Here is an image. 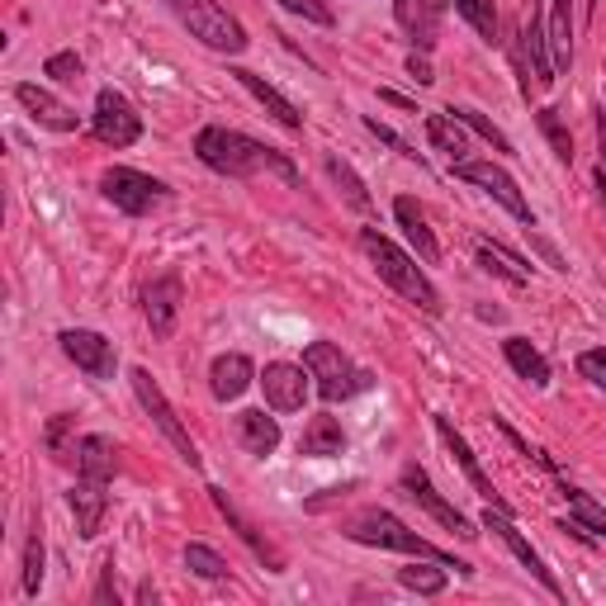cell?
<instances>
[{
  "label": "cell",
  "mask_w": 606,
  "mask_h": 606,
  "mask_svg": "<svg viewBox=\"0 0 606 606\" xmlns=\"http://www.w3.org/2000/svg\"><path fill=\"white\" fill-rule=\"evenodd\" d=\"M380 100H388V105H398V109H412V105H408V100H403L398 91H380Z\"/></svg>",
  "instance_id": "7dc6e473"
},
{
  "label": "cell",
  "mask_w": 606,
  "mask_h": 606,
  "mask_svg": "<svg viewBox=\"0 0 606 606\" xmlns=\"http://www.w3.org/2000/svg\"><path fill=\"white\" fill-rule=\"evenodd\" d=\"M308 380H313V374L303 370V365H290V360H276V365H266V374H261L266 408L270 412H299L303 398H308Z\"/></svg>",
  "instance_id": "5bb4252c"
},
{
  "label": "cell",
  "mask_w": 606,
  "mask_h": 606,
  "mask_svg": "<svg viewBox=\"0 0 606 606\" xmlns=\"http://www.w3.org/2000/svg\"><path fill=\"white\" fill-rule=\"evenodd\" d=\"M483 526H488V531H498V536H502V545H508V550H512V555H516V559H522V564L531 569V579H536V583L545 587V593L564 602V587H559V579H555L550 569H545V559H540L536 550H531V540H526L522 531L512 526V516H508V512H502V508H493V502H488V512H483Z\"/></svg>",
  "instance_id": "4fadbf2b"
},
{
  "label": "cell",
  "mask_w": 606,
  "mask_h": 606,
  "mask_svg": "<svg viewBox=\"0 0 606 606\" xmlns=\"http://www.w3.org/2000/svg\"><path fill=\"white\" fill-rule=\"evenodd\" d=\"M323 166H327V176L346 190V199H351V209H360V213H370V209H374V199H370V190H365V180H360L356 171L346 166L337 152H327V156H323Z\"/></svg>",
  "instance_id": "1f68e13d"
},
{
  "label": "cell",
  "mask_w": 606,
  "mask_h": 606,
  "mask_svg": "<svg viewBox=\"0 0 606 606\" xmlns=\"http://www.w3.org/2000/svg\"><path fill=\"white\" fill-rule=\"evenodd\" d=\"M57 341H62V351H67L71 365L85 370L91 380H114L119 351H114V341H109V337H100V331H91V327H67Z\"/></svg>",
  "instance_id": "8fae6325"
},
{
  "label": "cell",
  "mask_w": 606,
  "mask_h": 606,
  "mask_svg": "<svg viewBox=\"0 0 606 606\" xmlns=\"http://www.w3.org/2000/svg\"><path fill=\"white\" fill-rule=\"evenodd\" d=\"M128 384H133V394H138V403H142V412L156 422V431L176 445V455L185 459L190 469H199V451H195V441H190V431L180 427V417H176V408L166 403V394H162V384L152 380V370H142V365H133V374H128Z\"/></svg>",
  "instance_id": "52a82bcc"
},
{
  "label": "cell",
  "mask_w": 606,
  "mask_h": 606,
  "mask_svg": "<svg viewBox=\"0 0 606 606\" xmlns=\"http://www.w3.org/2000/svg\"><path fill=\"white\" fill-rule=\"evenodd\" d=\"M550 57L555 71L573 67V0H550Z\"/></svg>",
  "instance_id": "f1b7e54d"
},
{
  "label": "cell",
  "mask_w": 606,
  "mask_h": 606,
  "mask_svg": "<svg viewBox=\"0 0 606 606\" xmlns=\"http://www.w3.org/2000/svg\"><path fill=\"white\" fill-rule=\"evenodd\" d=\"M398 483H403V493H408L412 502H422V508H427L431 516H436V522H441L445 531H455L459 540H474V536H479V531H474V522H469V516L459 512L455 502H445V498L436 493V483L427 479V469H422V465H403Z\"/></svg>",
  "instance_id": "9c48e42d"
},
{
  "label": "cell",
  "mask_w": 606,
  "mask_h": 606,
  "mask_svg": "<svg viewBox=\"0 0 606 606\" xmlns=\"http://www.w3.org/2000/svg\"><path fill=\"white\" fill-rule=\"evenodd\" d=\"M360 252L370 256V266L380 270V280H384L394 294H403L408 303H417V308L431 313V317L441 313V294H436V284L427 280V270L417 266L403 247H394V242H388L384 233H374V228H365V233H360Z\"/></svg>",
  "instance_id": "3957f363"
},
{
  "label": "cell",
  "mask_w": 606,
  "mask_h": 606,
  "mask_svg": "<svg viewBox=\"0 0 606 606\" xmlns=\"http://www.w3.org/2000/svg\"><path fill=\"white\" fill-rule=\"evenodd\" d=\"M365 128H370V133L380 138V142H388V148H394L398 156H408V162H422V152H412L408 142H403V138H398V133H394V128H388V124H380V119H365Z\"/></svg>",
  "instance_id": "b9f144b4"
},
{
  "label": "cell",
  "mask_w": 606,
  "mask_h": 606,
  "mask_svg": "<svg viewBox=\"0 0 606 606\" xmlns=\"http://www.w3.org/2000/svg\"><path fill=\"white\" fill-rule=\"evenodd\" d=\"M95 602H119V593H114V564H105V573H100V587H95Z\"/></svg>",
  "instance_id": "f6af8a7d"
},
{
  "label": "cell",
  "mask_w": 606,
  "mask_h": 606,
  "mask_svg": "<svg viewBox=\"0 0 606 606\" xmlns=\"http://www.w3.org/2000/svg\"><path fill=\"white\" fill-rule=\"evenodd\" d=\"M303 370L317 380V398H323V403H346V398L365 394V388L374 384V374L356 370L351 356H346L341 346H331V341H313L308 351H303Z\"/></svg>",
  "instance_id": "5b68a950"
},
{
  "label": "cell",
  "mask_w": 606,
  "mask_h": 606,
  "mask_svg": "<svg viewBox=\"0 0 606 606\" xmlns=\"http://www.w3.org/2000/svg\"><path fill=\"white\" fill-rule=\"evenodd\" d=\"M185 569L199 573V579H228L223 555L209 550V545H185Z\"/></svg>",
  "instance_id": "74e56055"
},
{
  "label": "cell",
  "mask_w": 606,
  "mask_h": 606,
  "mask_svg": "<svg viewBox=\"0 0 606 606\" xmlns=\"http://www.w3.org/2000/svg\"><path fill=\"white\" fill-rule=\"evenodd\" d=\"M195 156L205 162L209 171L219 176H233V180H252V176H276L284 185H299V166L290 162L284 152L266 148L237 128H223V124H209L195 133Z\"/></svg>",
  "instance_id": "6da1fadb"
},
{
  "label": "cell",
  "mask_w": 606,
  "mask_h": 606,
  "mask_svg": "<svg viewBox=\"0 0 606 606\" xmlns=\"http://www.w3.org/2000/svg\"><path fill=\"white\" fill-rule=\"evenodd\" d=\"M166 10L176 14V20L190 28V38H199L205 48L213 53H228V57H237V53H247V28H242L233 14H228L219 0H166Z\"/></svg>",
  "instance_id": "277c9868"
},
{
  "label": "cell",
  "mask_w": 606,
  "mask_h": 606,
  "mask_svg": "<svg viewBox=\"0 0 606 606\" xmlns=\"http://www.w3.org/2000/svg\"><path fill=\"white\" fill-rule=\"evenodd\" d=\"M290 14H299V20H308V24H331V5H323V0H280Z\"/></svg>",
  "instance_id": "ab89813d"
},
{
  "label": "cell",
  "mask_w": 606,
  "mask_h": 606,
  "mask_svg": "<svg viewBox=\"0 0 606 606\" xmlns=\"http://www.w3.org/2000/svg\"><path fill=\"white\" fill-rule=\"evenodd\" d=\"M180 303H185V284L180 276H162L142 290V313H148V327L152 337H171L176 331V317H180Z\"/></svg>",
  "instance_id": "2e32d148"
},
{
  "label": "cell",
  "mask_w": 606,
  "mask_h": 606,
  "mask_svg": "<svg viewBox=\"0 0 606 606\" xmlns=\"http://www.w3.org/2000/svg\"><path fill=\"white\" fill-rule=\"evenodd\" d=\"M522 53H531V67H536V85H555V57H550V34L540 24V10L531 5L526 14V28H522Z\"/></svg>",
  "instance_id": "4316f807"
},
{
  "label": "cell",
  "mask_w": 606,
  "mask_h": 606,
  "mask_svg": "<svg viewBox=\"0 0 606 606\" xmlns=\"http://www.w3.org/2000/svg\"><path fill=\"white\" fill-rule=\"evenodd\" d=\"M445 114H451V119H459V124H465L469 133H479V138H483V142H488V148H493V152L512 156V142H508V133H502V128H498L493 119H483L479 109H469V105H451Z\"/></svg>",
  "instance_id": "4dcf8cb0"
},
{
  "label": "cell",
  "mask_w": 606,
  "mask_h": 606,
  "mask_svg": "<svg viewBox=\"0 0 606 606\" xmlns=\"http://www.w3.org/2000/svg\"><path fill=\"white\" fill-rule=\"evenodd\" d=\"M91 128L95 138L105 142V148H133V142L142 138V114L128 105V95L119 91H100L95 95V114H91Z\"/></svg>",
  "instance_id": "ba28073f"
},
{
  "label": "cell",
  "mask_w": 606,
  "mask_h": 606,
  "mask_svg": "<svg viewBox=\"0 0 606 606\" xmlns=\"http://www.w3.org/2000/svg\"><path fill=\"white\" fill-rule=\"evenodd\" d=\"M398 583L408 587V593H417V597H436V593H445V564L431 569V564H417V559H412L408 569H398Z\"/></svg>",
  "instance_id": "d6a6232c"
},
{
  "label": "cell",
  "mask_w": 606,
  "mask_h": 606,
  "mask_svg": "<svg viewBox=\"0 0 606 606\" xmlns=\"http://www.w3.org/2000/svg\"><path fill=\"white\" fill-rule=\"evenodd\" d=\"M252 380H256V365L242 351H233V356H219L209 365V394L219 398V403H233V398H242L252 388Z\"/></svg>",
  "instance_id": "44dd1931"
},
{
  "label": "cell",
  "mask_w": 606,
  "mask_h": 606,
  "mask_svg": "<svg viewBox=\"0 0 606 606\" xmlns=\"http://www.w3.org/2000/svg\"><path fill=\"white\" fill-rule=\"evenodd\" d=\"M14 100L28 109V119L34 124H43V128H53V133H77L81 128V114L71 109V105H62L53 91H43V85H34V81H20L14 85Z\"/></svg>",
  "instance_id": "9a60e30c"
},
{
  "label": "cell",
  "mask_w": 606,
  "mask_h": 606,
  "mask_svg": "<svg viewBox=\"0 0 606 606\" xmlns=\"http://www.w3.org/2000/svg\"><path fill=\"white\" fill-rule=\"evenodd\" d=\"M341 451H346V431H341V422H337L331 412L313 417V422L303 427L299 455H308V459H331V455H341Z\"/></svg>",
  "instance_id": "d4e9b609"
},
{
  "label": "cell",
  "mask_w": 606,
  "mask_h": 606,
  "mask_svg": "<svg viewBox=\"0 0 606 606\" xmlns=\"http://www.w3.org/2000/svg\"><path fill=\"white\" fill-rule=\"evenodd\" d=\"M579 374H583V380H593L597 388H606V346H597V351H583V356H579Z\"/></svg>",
  "instance_id": "60d3db41"
},
{
  "label": "cell",
  "mask_w": 606,
  "mask_h": 606,
  "mask_svg": "<svg viewBox=\"0 0 606 606\" xmlns=\"http://www.w3.org/2000/svg\"><path fill=\"white\" fill-rule=\"evenodd\" d=\"M451 10V0H394V20L412 38L417 53H431L441 43V20Z\"/></svg>",
  "instance_id": "7c38bea8"
},
{
  "label": "cell",
  "mask_w": 606,
  "mask_h": 606,
  "mask_svg": "<svg viewBox=\"0 0 606 606\" xmlns=\"http://www.w3.org/2000/svg\"><path fill=\"white\" fill-rule=\"evenodd\" d=\"M341 536H346V540H356V545H374V550H398V555H412V559H431V564L455 569L459 579H474V564L455 559L451 550H441V545L422 540L412 526H403L398 516H394V512H384V508H365V512H356L351 522L341 526Z\"/></svg>",
  "instance_id": "7a4b0ae2"
},
{
  "label": "cell",
  "mask_w": 606,
  "mask_h": 606,
  "mask_svg": "<svg viewBox=\"0 0 606 606\" xmlns=\"http://www.w3.org/2000/svg\"><path fill=\"white\" fill-rule=\"evenodd\" d=\"M71 455H77V474H85V479H114V469H119V445H114L109 436H81L77 445H71Z\"/></svg>",
  "instance_id": "cb8c5ba5"
},
{
  "label": "cell",
  "mask_w": 606,
  "mask_h": 606,
  "mask_svg": "<svg viewBox=\"0 0 606 606\" xmlns=\"http://www.w3.org/2000/svg\"><path fill=\"white\" fill-rule=\"evenodd\" d=\"M237 441L247 455H270L280 445V422L266 417V408H247L237 412Z\"/></svg>",
  "instance_id": "484cf974"
},
{
  "label": "cell",
  "mask_w": 606,
  "mask_h": 606,
  "mask_svg": "<svg viewBox=\"0 0 606 606\" xmlns=\"http://www.w3.org/2000/svg\"><path fill=\"white\" fill-rule=\"evenodd\" d=\"M209 498H213V508H219V512L228 516V526L237 531V540L247 545V550H252L256 559H261V564H266L270 573H284V555H280V550H276V545H270L266 536H261V526H256L252 516H242V508H237V502L223 493V488H209Z\"/></svg>",
  "instance_id": "e0dca14e"
},
{
  "label": "cell",
  "mask_w": 606,
  "mask_h": 606,
  "mask_svg": "<svg viewBox=\"0 0 606 606\" xmlns=\"http://www.w3.org/2000/svg\"><path fill=\"white\" fill-rule=\"evenodd\" d=\"M408 71H412V77H417V81H422V85H431V81H436V71H431V62H427V53H412V57H408Z\"/></svg>",
  "instance_id": "ee69618b"
},
{
  "label": "cell",
  "mask_w": 606,
  "mask_h": 606,
  "mask_svg": "<svg viewBox=\"0 0 606 606\" xmlns=\"http://www.w3.org/2000/svg\"><path fill=\"white\" fill-rule=\"evenodd\" d=\"M564 498H569V508H573V516H579V522L587 526V531H597V540H606V512L597 508L593 498L583 493V488H569L564 483Z\"/></svg>",
  "instance_id": "8d00e7d4"
},
{
  "label": "cell",
  "mask_w": 606,
  "mask_h": 606,
  "mask_svg": "<svg viewBox=\"0 0 606 606\" xmlns=\"http://www.w3.org/2000/svg\"><path fill=\"white\" fill-rule=\"evenodd\" d=\"M502 356H508V365L522 374V380L536 384V388L550 384V360H545L526 337H508V341H502Z\"/></svg>",
  "instance_id": "f546056e"
},
{
  "label": "cell",
  "mask_w": 606,
  "mask_h": 606,
  "mask_svg": "<svg viewBox=\"0 0 606 606\" xmlns=\"http://www.w3.org/2000/svg\"><path fill=\"white\" fill-rule=\"evenodd\" d=\"M43 77H53V81H62V85H77L85 77V62L77 53H53L48 62H43Z\"/></svg>",
  "instance_id": "f35d334b"
},
{
  "label": "cell",
  "mask_w": 606,
  "mask_h": 606,
  "mask_svg": "<svg viewBox=\"0 0 606 606\" xmlns=\"http://www.w3.org/2000/svg\"><path fill=\"white\" fill-rule=\"evenodd\" d=\"M455 10L465 14L474 28H479L483 43H498V10H493V0H455Z\"/></svg>",
  "instance_id": "e575fe53"
},
{
  "label": "cell",
  "mask_w": 606,
  "mask_h": 606,
  "mask_svg": "<svg viewBox=\"0 0 606 606\" xmlns=\"http://www.w3.org/2000/svg\"><path fill=\"white\" fill-rule=\"evenodd\" d=\"M536 124H540V133L550 138L559 162H573V133L564 128V119H559V109H536Z\"/></svg>",
  "instance_id": "836d02e7"
},
{
  "label": "cell",
  "mask_w": 606,
  "mask_h": 606,
  "mask_svg": "<svg viewBox=\"0 0 606 606\" xmlns=\"http://www.w3.org/2000/svg\"><path fill=\"white\" fill-rule=\"evenodd\" d=\"M474 256H479V270H483V276H498V280L516 284V290H522V284H531V266H526L516 252L502 247V242L479 237V242H474Z\"/></svg>",
  "instance_id": "603a6c76"
},
{
  "label": "cell",
  "mask_w": 606,
  "mask_h": 606,
  "mask_svg": "<svg viewBox=\"0 0 606 606\" xmlns=\"http://www.w3.org/2000/svg\"><path fill=\"white\" fill-rule=\"evenodd\" d=\"M71 516H77V536L81 540H95L100 536V526H105V512H109V493H105V479H81L71 483Z\"/></svg>",
  "instance_id": "ac0fdd59"
},
{
  "label": "cell",
  "mask_w": 606,
  "mask_h": 606,
  "mask_svg": "<svg viewBox=\"0 0 606 606\" xmlns=\"http://www.w3.org/2000/svg\"><path fill=\"white\" fill-rule=\"evenodd\" d=\"M436 431H441L445 451H451V455H455V465H459V469H465V479L474 483V493H479L483 502H493V508H502V512H508V502H502V493H498V488H493V479H488V474L479 469V459H474V451H469V445H465V436H459V431H455V422H451V417H441V412H436Z\"/></svg>",
  "instance_id": "d6986e66"
},
{
  "label": "cell",
  "mask_w": 606,
  "mask_h": 606,
  "mask_svg": "<svg viewBox=\"0 0 606 606\" xmlns=\"http://www.w3.org/2000/svg\"><path fill=\"white\" fill-rule=\"evenodd\" d=\"M43 587V526L34 522V531H28V545H24V593L38 597Z\"/></svg>",
  "instance_id": "d590c367"
},
{
  "label": "cell",
  "mask_w": 606,
  "mask_h": 606,
  "mask_svg": "<svg viewBox=\"0 0 606 606\" xmlns=\"http://www.w3.org/2000/svg\"><path fill=\"white\" fill-rule=\"evenodd\" d=\"M100 195L109 199L114 209H124L128 219H142V213L171 205V185H162L148 171H133V166H109L100 176Z\"/></svg>",
  "instance_id": "8992f818"
},
{
  "label": "cell",
  "mask_w": 606,
  "mask_h": 606,
  "mask_svg": "<svg viewBox=\"0 0 606 606\" xmlns=\"http://www.w3.org/2000/svg\"><path fill=\"white\" fill-rule=\"evenodd\" d=\"M228 77H237L242 85H247V91L256 95V105H261L266 114H270V119H276L280 128H290V133H299V128H303V114L290 105V100H284L280 91H276V85H270L266 77H256V71H247V67H233V71H228Z\"/></svg>",
  "instance_id": "7402d4cb"
},
{
  "label": "cell",
  "mask_w": 606,
  "mask_h": 606,
  "mask_svg": "<svg viewBox=\"0 0 606 606\" xmlns=\"http://www.w3.org/2000/svg\"><path fill=\"white\" fill-rule=\"evenodd\" d=\"M427 142L436 152H445L451 162H469V138H465V124L451 119V114H427Z\"/></svg>",
  "instance_id": "83f0119b"
},
{
  "label": "cell",
  "mask_w": 606,
  "mask_h": 606,
  "mask_svg": "<svg viewBox=\"0 0 606 606\" xmlns=\"http://www.w3.org/2000/svg\"><path fill=\"white\" fill-rule=\"evenodd\" d=\"M394 219H398V228H403V237H408L412 247H417V256H422L427 266H436V261H441V242H436V233H431L422 205H417L412 195H398V199H394Z\"/></svg>",
  "instance_id": "ffe728a7"
},
{
  "label": "cell",
  "mask_w": 606,
  "mask_h": 606,
  "mask_svg": "<svg viewBox=\"0 0 606 606\" xmlns=\"http://www.w3.org/2000/svg\"><path fill=\"white\" fill-rule=\"evenodd\" d=\"M455 176L469 180V185H479L483 195H493L498 205L508 209V213H516V219H522L526 228H536V219H531V205H526V195H522V185H516L498 162H459Z\"/></svg>",
  "instance_id": "30bf717a"
},
{
  "label": "cell",
  "mask_w": 606,
  "mask_h": 606,
  "mask_svg": "<svg viewBox=\"0 0 606 606\" xmlns=\"http://www.w3.org/2000/svg\"><path fill=\"white\" fill-rule=\"evenodd\" d=\"M526 233H531V228H526ZM531 247H536V252L545 256V261H550V270H569V261H564V256H559V252H555L545 237H536V233H531Z\"/></svg>",
  "instance_id": "7bdbcfd3"
},
{
  "label": "cell",
  "mask_w": 606,
  "mask_h": 606,
  "mask_svg": "<svg viewBox=\"0 0 606 606\" xmlns=\"http://www.w3.org/2000/svg\"><path fill=\"white\" fill-rule=\"evenodd\" d=\"M597 148H602V166H606V109H597Z\"/></svg>",
  "instance_id": "bcb514c9"
}]
</instances>
